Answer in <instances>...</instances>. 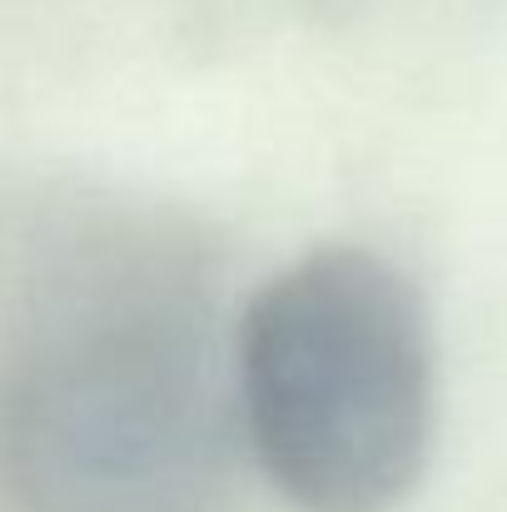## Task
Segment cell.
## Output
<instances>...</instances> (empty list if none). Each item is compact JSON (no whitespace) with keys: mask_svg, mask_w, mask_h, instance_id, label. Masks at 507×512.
<instances>
[{"mask_svg":"<svg viewBox=\"0 0 507 512\" xmlns=\"http://www.w3.org/2000/svg\"><path fill=\"white\" fill-rule=\"evenodd\" d=\"M234 408L299 512H393L438 428V348L418 284L358 244L279 269L234 324Z\"/></svg>","mask_w":507,"mask_h":512,"instance_id":"2","label":"cell"},{"mask_svg":"<svg viewBox=\"0 0 507 512\" xmlns=\"http://www.w3.org/2000/svg\"><path fill=\"white\" fill-rule=\"evenodd\" d=\"M219 254L90 184L0 199V512H229Z\"/></svg>","mask_w":507,"mask_h":512,"instance_id":"1","label":"cell"}]
</instances>
